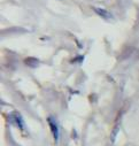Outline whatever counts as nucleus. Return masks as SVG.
<instances>
[{"instance_id": "nucleus-3", "label": "nucleus", "mask_w": 139, "mask_h": 146, "mask_svg": "<svg viewBox=\"0 0 139 146\" xmlns=\"http://www.w3.org/2000/svg\"><path fill=\"white\" fill-rule=\"evenodd\" d=\"M14 117H15V123L17 124V127L20 128V129H23V120H22V117H21V115H19V114H15L14 115Z\"/></svg>"}, {"instance_id": "nucleus-1", "label": "nucleus", "mask_w": 139, "mask_h": 146, "mask_svg": "<svg viewBox=\"0 0 139 146\" xmlns=\"http://www.w3.org/2000/svg\"><path fill=\"white\" fill-rule=\"evenodd\" d=\"M47 122H48V124H50V128H51L52 135H53V137H54V140H55V143H58V141H59V138H60L58 123H56V121L53 120V117H48V119H47Z\"/></svg>"}, {"instance_id": "nucleus-2", "label": "nucleus", "mask_w": 139, "mask_h": 146, "mask_svg": "<svg viewBox=\"0 0 139 146\" xmlns=\"http://www.w3.org/2000/svg\"><path fill=\"white\" fill-rule=\"evenodd\" d=\"M94 9V12L99 15V16H101V17H103V19H107V20H109V19H112L113 17V15L108 12V11H106V9H103V8H100V7H94L93 8Z\"/></svg>"}]
</instances>
